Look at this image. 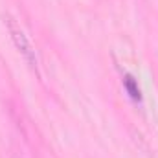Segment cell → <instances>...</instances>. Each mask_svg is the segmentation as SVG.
Segmentation results:
<instances>
[{
	"label": "cell",
	"instance_id": "6da1fadb",
	"mask_svg": "<svg viewBox=\"0 0 158 158\" xmlns=\"http://www.w3.org/2000/svg\"><path fill=\"white\" fill-rule=\"evenodd\" d=\"M4 24H6V28H7V31H9V35H11V40H13V44L17 46V50L22 53V57L26 59V63L30 64V68L39 76V63H37V55H35V50H33V46H31V42L28 39V35L24 33V30L20 28V24L9 15V13H6L4 17Z\"/></svg>",
	"mask_w": 158,
	"mask_h": 158
},
{
	"label": "cell",
	"instance_id": "7a4b0ae2",
	"mask_svg": "<svg viewBox=\"0 0 158 158\" xmlns=\"http://www.w3.org/2000/svg\"><path fill=\"white\" fill-rule=\"evenodd\" d=\"M125 88L129 90V94H131V98H132V99H142L140 88H138L136 81L131 77V76H125Z\"/></svg>",
	"mask_w": 158,
	"mask_h": 158
}]
</instances>
